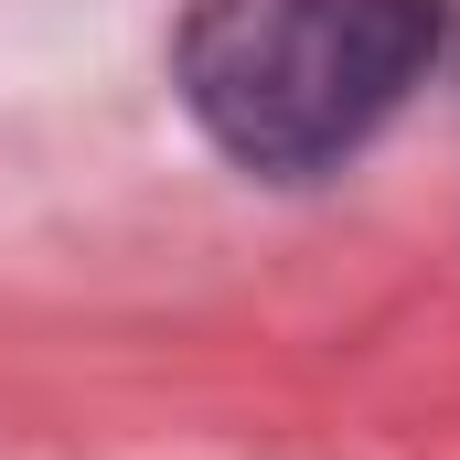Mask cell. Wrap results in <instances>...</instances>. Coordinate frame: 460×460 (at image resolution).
<instances>
[{"label": "cell", "instance_id": "1", "mask_svg": "<svg viewBox=\"0 0 460 460\" xmlns=\"http://www.w3.org/2000/svg\"><path fill=\"white\" fill-rule=\"evenodd\" d=\"M450 0H193L172 86L235 172L311 182L429 86Z\"/></svg>", "mask_w": 460, "mask_h": 460}]
</instances>
